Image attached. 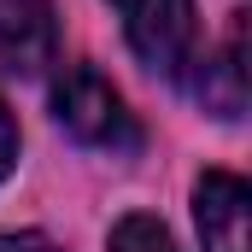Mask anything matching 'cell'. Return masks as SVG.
Instances as JSON below:
<instances>
[{
	"label": "cell",
	"instance_id": "5b68a950",
	"mask_svg": "<svg viewBox=\"0 0 252 252\" xmlns=\"http://www.w3.org/2000/svg\"><path fill=\"white\" fill-rule=\"evenodd\" d=\"M199 100L211 118H241L247 112V12H235L223 47L199 70Z\"/></svg>",
	"mask_w": 252,
	"mask_h": 252
},
{
	"label": "cell",
	"instance_id": "6da1fadb",
	"mask_svg": "<svg viewBox=\"0 0 252 252\" xmlns=\"http://www.w3.org/2000/svg\"><path fill=\"white\" fill-rule=\"evenodd\" d=\"M53 118L70 141L82 147H100V153H135L141 147V129L129 118L124 94L94 70V64H64L59 82H53Z\"/></svg>",
	"mask_w": 252,
	"mask_h": 252
},
{
	"label": "cell",
	"instance_id": "3957f363",
	"mask_svg": "<svg viewBox=\"0 0 252 252\" xmlns=\"http://www.w3.org/2000/svg\"><path fill=\"white\" fill-rule=\"evenodd\" d=\"M193 223L205 252H252V188L235 170H205L193 188Z\"/></svg>",
	"mask_w": 252,
	"mask_h": 252
},
{
	"label": "cell",
	"instance_id": "7a4b0ae2",
	"mask_svg": "<svg viewBox=\"0 0 252 252\" xmlns=\"http://www.w3.org/2000/svg\"><path fill=\"white\" fill-rule=\"evenodd\" d=\"M112 12L124 18V35L147 70L182 76L193 64V41H199L193 0H112Z\"/></svg>",
	"mask_w": 252,
	"mask_h": 252
},
{
	"label": "cell",
	"instance_id": "277c9868",
	"mask_svg": "<svg viewBox=\"0 0 252 252\" xmlns=\"http://www.w3.org/2000/svg\"><path fill=\"white\" fill-rule=\"evenodd\" d=\"M59 59V12L53 0H0V70L41 76Z\"/></svg>",
	"mask_w": 252,
	"mask_h": 252
},
{
	"label": "cell",
	"instance_id": "ba28073f",
	"mask_svg": "<svg viewBox=\"0 0 252 252\" xmlns=\"http://www.w3.org/2000/svg\"><path fill=\"white\" fill-rule=\"evenodd\" d=\"M0 252H59L47 235H35V229H24V235H0Z\"/></svg>",
	"mask_w": 252,
	"mask_h": 252
},
{
	"label": "cell",
	"instance_id": "52a82bcc",
	"mask_svg": "<svg viewBox=\"0 0 252 252\" xmlns=\"http://www.w3.org/2000/svg\"><path fill=\"white\" fill-rule=\"evenodd\" d=\"M12 164H18V124H12V112L0 100V182L12 176Z\"/></svg>",
	"mask_w": 252,
	"mask_h": 252
},
{
	"label": "cell",
	"instance_id": "8992f818",
	"mask_svg": "<svg viewBox=\"0 0 252 252\" xmlns=\"http://www.w3.org/2000/svg\"><path fill=\"white\" fill-rule=\"evenodd\" d=\"M106 252H176V241H170V229H164L158 217L129 211L124 223L112 229V247H106Z\"/></svg>",
	"mask_w": 252,
	"mask_h": 252
}]
</instances>
